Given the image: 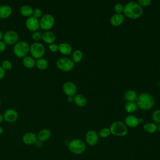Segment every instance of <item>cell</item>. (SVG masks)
<instances>
[{"instance_id":"277c9868","label":"cell","mask_w":160,"mask_h":160,"mask_svg":"<svg viewBox=\"0 0 160 160\" xmlns=\"http://www.w3.org/2000/svg\"><path fill=\"white\" fill-rule=\"evenodd\" d=\"M68 149L71 152L74 154H82L86 149V143L80 139H74L68 143Z\"/></svg>"},{"instance_id":"74e56055","label":"cell","mask_w":160,"mask_h":160,"mask_svg":"<svg viewBox=\"0 0 160 160\" xmlns=\"http://www.w3.org/2000/svg\"><path fill=\"white\" fill-rule=\"evenodd\" d=\"M6 74V71L0 66V79H2Z\"/></svg>"},{"instance_id":"4316f807","label":"cell","mask_w":160,"mask_h":160,"mask_svg":"<svg viewBox=\"0 0 160 160\" xmlns=\"http://www.w3.org/2000/svg\"><path fill=\"white\" fill-rule=\"evenodd\" d=\"M83 58V53L79 49L74 50L72 53V60L74 63H79Z\"/></svg>"},{"instance_id":"8fae6325","label":"cell","mask_w":160,"mask_h":160,"mask_svg":"<svg viewBox=\"0 0 160 160\" xmlns=\"http://www.w3.org/2000/svg\"><path fill=\"white\" fill-rule=\"evenodd\" d=\"M25 25L29 31L32 32L36 31L40 28L39 20L32 16L31 17L27 18L25 22Z\"/></svg>"},{"instance_id":"8d00e7d4","label":"cell","mask_w":160,"mask_h":160,"mask_svg":"<svg viewBox=\"0 0 160 160\" xmlns=\"http://www.w3.org/2000/svg\"><path fill=\"white\" fill-rule=\"evenodd\" d=\"M6 48V44L3 41H0V52H3Z\"/></svg>"},{"instance_id":"d4e9b609","label":"cell","mask_w":160,"mask_h":160,"mask_svg":"<svg viewBox=\"0 0 160 160\" xmlns=\"http://www.w3.org/2000/svg\"><path fill=\"white\" fill-rule=\"evenodd\" d=\"M138 109L136 102H126L124 105V109L126 112L131 114L135 112Z\"/></svg>"},{"instance_id":"ab89813d","label":"cell","mask_w":160,"mask_h":160,"mask_svg":"<svg viewBox=\"0 0 160 160\" xmlns=\"http://www.w3.org/2000/svg\"><path fill=\"white\" fill-rule=\"evenodd\" d=\"M3 120H4L3 115H2V114H0V123H1V122H2L3 121Z\"/></svg>"},{"instance_id":"bcb514c9","label":"cell","mask_w":160,"mask_h":160,"mask_svg":"<svg viewBox=\"0 0 160 160\" xmlns=\"http://www.w3.org/2000/svg\"><path fill=\"white\" fill-rule=\"evenodd\" d=\"M159 59H160V54H159Z\"/></svg>"},{"instance_id":"8992f818","label":"cell","mask_w":160,"mask_h":160,"mask_svg":"<svg viewBox=\"0 0 160 160\" xmlns=\"http://www.w3.org/2000/svg\"><path fill=\"white\" fill-rule=\"evenodd\" d=\"M46 52L44 46L39 42H34L30 45L29 52L32 58L34 59H39L42 58Z\"/></svg>"},{"instance_id":"ac0fdd59","label":"cell","mask_w":160,"mask_h":160,"mask_svg":"<svg viewBox=\"0 0 160 160\" xmlns=\"http://www.w3.org/2000/svg\"><path fill=\"white\" fill-rule=\"evenodd\" d=\"M42 41L49 44H52L56 41V35L51 31H45L42 33Z\"/></svg>"},{"instance_id":"5b68a950","label":"cell","mask_w":160,"mask_h":160,"mask_svg":"<svg viewBox=\"0 0 160 160\" xmlns=\"http://www.w3.org/2000/svg\"><path fill=\"white\" fill-rule=\"evenodd\" d=\"M111 133L116 136L123 137L128 134V127L124 122L118 121L113 122L109 128Z\"/></svg>"},{"instance_id":"4dcf8cb0","label":"cell","mask_w":160,"mask_h":160,"mask_svg":"<svg viewBox=\"0 0 160 160\" xmlns=\"http://www.w3.org/2000/svg\"><path fill=\"white\" fill-rule=\"evenodd\" d=\"M1 67L6 70H11L12 69V65L11 62L8 59H4L1 62Z\"/></svg>"},{"instance_id":"5bb4252c","label":"cell","mask_w":160,"mask_h":160,"mask_svg":"<svg viewBox=\"0 0 160 160\" xmlns=\"http://www.w3.org/2000/svg\"><path fill=\"white\" fill-rule=\"evenodd\" d=\"M22 141L26 145H32L38 142L37 134L33 132H26L22 138Z\"/></svg>"},{"instance_id":"7bdbcfd3","label":"cell","mask_w":160,"mask_h":160,"mask_svg":"<svg viewBox=\"0 0 160 160\" xmlns=\"http://www.w3.org/2000/svg\"><path fill=\"white\" fill-rule=\"evenodd\" d=\"M3 132H4V129L1 126H0V134H2Z\"/></svg>"},{"instance_id":"f1b7e54d","label":"cell","mask_w":160,"mask_h":160,"mask_svg":"<svg viewBox=\"0 0 160 160\" xmlns=\"http://www.w3.org/2000/svg\"><path fill=\"white\" fill-rule=\"evenodd\" d=\"M111 134V131H110L109 128H102L99 131L98 135L101 138H108V136H109Z\"/></svg>"},{"instance_id":"ffe728a7","label":"cell","mask_w":160,"mask_h":160,"mask_svg":"<svg viewBox=\"0 0 160 160\" xmlns=\"http://www.w3.org/2000/svg\"><path fill=\"white\" fill-rule=\"evenodd\" d=\"M12 14V8L8 4L0 5V18H7Z\"/></svg>"},{"instance_id":"ba28073f","label":"cell","mask_w":160,"mask_h":160,"mask_svg":"<svg viewBox=\"0 0 160 160\" xmlns=\"http://www.w3.org/2000/svg\"><path fill=\"white\" fill-rule=\"evenodd\" d=\"M55 23V19L51 14H45L42 16L39 20L40 28L45 31H49L52 28Z\"/></svg>"},{"instance_id":"f35d334b","label":"cell","mask_w":160,"mask_h":160,"mask_svg":"<svg viewBox=\"0 0 160 160\" xmlns=\"http://www.w3.org/2000/svg\"><path fill=\"white\" fill-rule=\"evenodd\" d=\"M67 101L69 102H72L74 101V96H68Z\"/></svg>"},{"instance_id":"d6986e66","label":"cell","mask_w":160,"mask_h":160,"mask_svg":"<svg viewBox=\"0 0 160 160\" xmlns=\"http://www.w3.org/2000/svg\"><path fill=\"white\" fill-rule=\"evenodd\" d=\"M59 46L58 51L63 55H69L72 52V48L71 45L68 42H61Z\"/></svg>"},{"instance_id":"30bf717a","label":"cell","mask_w":160,"mask_h":160,"mask_svg":"<svg viewBox=\"0 0 160 160\" xmlns=\"http://www.w3.org/2000/svg\"><path fill=\"white\" fill-rule=\"evenodd\" d=\"M77 90L76 85L72 81H67L62 85V91L67 96H74Z\"/></svg>"},{"instance_id":"7a4b0ae2","label":"cell","mask_w":160,"mask_h":160,"mask_svg":"<svg viewBox=\"0 0 160 160\" xmlns=\"http://www.w3.org/2000/svg\"><path fill=\"white\" fill-rule=\"evenodd\" d=\"M136 102L142 110H149L152 108L154 104V99L153 96L148 92H142L138 95Z\"/></svg>"},{"instance_id":"e575fe53","label":"cell","mask_w":160,"mask_h":160,"mask_svg":"<svg viewBox=\"0 0 160 160\" xmlns=\"http://www.w3.org/2000/svg\"><path fill=\"white\" fill-rule=\"evenodd\" d=\"M138 3L142 8L149 6L151 4V0H138Z\"/></svg>"},{"instance_id":"f6af8a7d","label":"cell","mask_w":160,"mask_h":160,"mask_svg":"<svg viewBox=\"0 0 160 160\" xmlns=\"http://www.w3.org/2000/svg\"><path fill=\"white\" fill-rule=\"evenodd\" d=\"M1 99H0V106H1Z\"/></svg>"},{"instance_id":"44dd1931","label":"cell","mask_w":160,"mask_h":160,"mask_svg":"<svg viewBox=\"0 0 160 160\" xmlns=\"http://www.w3.org/2000/svg\"><path fill=\"white\" fill-rule=\"evenodd\" d=\"M73 102L74 104L79 107H84L87 104V99L86 96L81 94H76L74 96V101Z\"/></svg>"},{"instance_id":"9a60e30c","label":"cell","mask_w":160,"mask_h":160,"mask_svg":"<svg viewBox=\"0 0 160 160\" xmlns=\"http://www.w3.org/2000/svg\"><path fill=\"white\" fill-rule=\"evenodd\" d=\"M124 19L125 16L123 14L115 13L111 16L110 18V23L113 26H119L123 23Z\"/></svg>"},{"instance_id":"6da1fadb","label":"cell","mask_w":160,"mask_h":160,"mask_svg":"<svg viewBox=\"0 0 160 160\" xmlns=\"http://www.w3.org/2000/svg\"><path fill=\"white\" fill-rule=\"evenodd\" d=\"M142 8L138 3V2L129 1L124 6L123 14L129 19H138L142 15Z\"/></svg>"},{"instance_id":"52a82bcc","label":"cell","mask_w":160,"mask_h":160,"mask_svg":"<svg viewBox=\"0 0 160 160\" xmlns=\"http://www.w3.org/2000/svg\"><path fill=\"white\" fill-rule=\"evenodd\" d=\"M56 64L58 69L64 72L70 71L74 68V62L72 60L66 57L58 58L56 61Z\"/></svg>"},{"instance_id":"60d3db41","label":"cell","mask_w":160,"mask_h":160,"mask_svg":"<svg viewBox=\"0 0 160 160\" xmlns=\"http://www.w3.org/2000/svg\"><path fill=\"white\" fill-rule=\"evenodd\" d=\"M2 38H3V33H2V32L0 30V41H1V39H2Z\"/></svg>"},{"instance_id":"7dc6e473","label":"cell","mask_w":160,"mask_h":160,"mask_svg":"<svg viewBox=\"0 0 160 160\" xmlns=\"http://www.w3.org/2000/svg\"><path fill=\"white\" fill-rule=\"evenodd\" d=\"M159 72H160V69H159Z\"/></svg>"},{"instance_id":"f546056e","label":"cell","mask_w":160,"mask_h":160,"mask_svg":"<svg viewBox=\"0 0 160 160\" xmlns=\"http://www.w3.org/2000/svg\"><path fill=\"white\" fill-rule=\"evenodd\" d=\"M152 119L155 124L160 123V109H156L152 112Z\"/></svg>"},{"instance_id":"ee69618b","label":"cell","mask_w":160,"mask_h":160,"mask_svg":"<svg viewBox=\"0 0 160 160\" xmlns=\"http://www.w3.org/2000/svg\"><path fill=\"white\" fill-rule=\"evenodd\" d=\"M157 130L160 132V123L158 124L157 125Z\"/></svg>"},{"instance_id":"3957f363","label":"cell","mask_w":160,"mask_h":160,"mask_svg":"<svg viewBox=\"0 0 160 160\" xmlns=\"http://www.w3.org/2000/svg\"><path fill=\"white\" fill-rule=\"evenodd\" d=\"M30 46L25 41H19L13 46V53L18 58H24L29 52Z\"/></svg>"},{"instance_id":"e0dca14e","label":"cell","mask_w":160,"mask_h":160,"mask_svg":"<svg viewBox=\"0 0 160 160\" xmlns=\"http://www.w3.org/2000/svg\"><path fill=\"white\" fill-rule=\"evenodd\" d=\"M51 136V131L48 128H43L41 129L37 134L38 141L41 142H45L50 138Z\"/></svg>"},{"instance_id":"603a6c76","label":"cell","mask_w":160,"mask_h":160,"mask_svg":"<svg viewBox=\"0 0 160 160\" xmlns=\"http://www.w3.org/2000/svg\"><path fill=\"white\" fill-rule=\"evenodd\" d=\"M124 98L126 102H136L138 98V94L134 90L129 89L125 92Z\"/></svg>"},{"instance_id":"7c38bea8","label":"cell","mask_w":160,"mask_h":160,"mask_svg":"<svg viewBox=\"0 0 160 160\" xmlns=\"http://www.w3.org/2000/svg\"><path fill=\"white\" fill-rule=\"evenodd\" d=\"M85 140L86 144H88L89 146H96L99 141V135L95 131L89 130L86 133Z\"/></svg>"},{"instance_id":"d6a6232c","label":"cell","mask_w":160,"mask_h":160,"mask_svg":"<svg viewBox=\"0 0 160 160\" xmlns=\"http://www.w3.org/2000/svg\"><path fill=\"white\" fill-rule=\"evenodd\" d=\"M114 11L116 13L122 14L124 11V5L121 3H116L114 6Z\"/></svg>"},{"instance_id":"cb8c5ba5","label":"cell","mask_w":160,"mask_h":160,"mask_svg":"<svg viewBox=\"0 0 160 160\" xmlns=\"http://www.w3.org/2000/svg\"><path fill=\"white\" fill-rule=\"evenodd\" d=\"M22 64L27 68H32L36 65V60L30 56H26L22 58Z\"/></svg>"},{"instance_id":"2e32d148","label":"cell","mask_w":160,"mask_h":160,"mask_svg":"<svg viewBox=\"0 0 160 160\" xmlns=\"http://www.w3.org/2000/svg\"><path fill=\"white\" fill-rule=\"evenodd\" d=\"M124 124L126 125L127 127L129 128H136L139 124L138 118L132 114H129L126 116L124 119Z\"/></svg>"},{"instance_id":"9c48e42d","label":"cell","mask_w":160,"mask_h":160,"mask_svg":"<svg viewBox=\"0 0 160 160\" xmlns=\"http://www.w3.org/2000/svg\"><path fill=\"white\" fill-rule=\"evenodd\" d=\"M3 41L8 45H14L19 40V35L14 30H8L3 34Z\"/></svg>"},{"instance_id":"7402d4cb","label":"cell","mask_w":160,"mask_h":160,"mask_svg":"<svg viewBox=\"0 0 160 160\" xmlns=\"http://www.w3.org/2000/svg\"><path fill=\"white\" fill-rule=\"evenodd\" d=\"M33 10H34V9L32 8V6H31L30 5H28V4H25V5H22L20 8L19 12L22 16H23L24 17L29 18V17H31L32 16Z\"/></svg>"},{"instance_id":"83f0119b","label":"cell","mask_w":160,"mask_h":160,"mask_svg":"<svg viewBox=\"0 0 160 160\" xmlns=\"http://www.w3.org/2000/svg\"><path fill=\"white\" fill-rule=\"evenodd\" d=\"M143 129L148 133H154L157 131V124L154 122H148L143 126Z\"/></svg>"},{"instance_id":"484cf974","label":"cell","mask_w":160,"mask_h":160,"mask_svg":"<svg viewBox=\"0 0 160 160\" xmlns=\"http://www.w3.org/2000/svg\"><path fill=\"white\" fill-rule=\"evenodd\" d=\"M49 65L48 61L44 58H41L36 60V66L41 70H44L48 68Z\"/></svg>"},{"instance_id":"d590c367","label":"cell","mask_w":160,"mask_h":160,"mask_svg":"<svg viewBox=\"0 0 160 160\" xmlns=\"http://www.w3.org/2000/svg\"><path fill=\"white\" fill-rule=\"evenodd\" d=\"M49 50H50L51 52H57V51H58L59 46H58V44L54 42V43H52V44H49Z\"/></svg>"},{"instance_id":"b9f144b4","label":"cell","mask_w":160,"mask_h":160,"mask_svg":"<svg viewBox=\"0 0 160 160\" xmlns=\"http://www.w3.org/2000/svg\"><path fill=\"white\" fill-rule=\"evenodd\" d=\"M138 121H139V124H140V123H142V122L144 121V120H143V119H142V118H138Z\"/></svg>"},{"instance_id":"836d02e7","label":"cell","mask_w":160,"mask_h":160,"mask_svg":"<svg viewBox=\"0 0 160 160\" xmlns=\"http://www.w3.org/2000/svg\"><path fill=\"white\" fill-rule=\"evenodd\" d=\"M42 16V11L41 9H40L39 8H36L34 9L32 16L38 19L39 18H41Z\"/></svg>"},{"instance_id":"4fadbf2b","label":"cell","mask_w":160,"mask_h":160,"mask_svg":"<svg viewBox=\"0 0 160 160\" xmlns=\"http://www.w3.org/2000/svg\"><path fill=\"white\" fill-rule=\"evenodd\" d=\"M3 115L4 120L8 122H14L18 118V113L14 109H8L4 112Z\"/></svg>"},{"instance_id":"1f68e13d","label":"cell","mask_w":160,"mask_h":160,"mask_svg":"<svg viewBox=\"0 0 160 160\" xmlns=\"http://www.w3.org/2000/svg\"><path fill=\"white\" fill-rule=\"evenodd\" d=\"M31 38L34 42H39V41L42 38V33L39 31L32 32L31 34Z\"/></svg>"}]
</instances>
